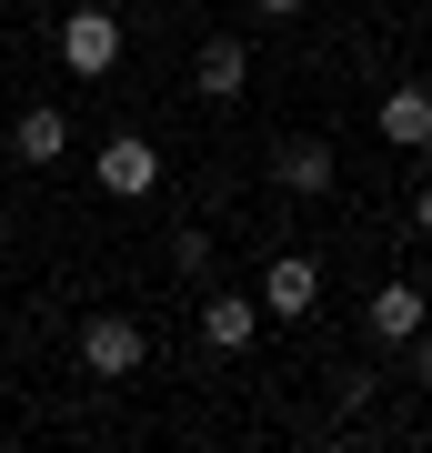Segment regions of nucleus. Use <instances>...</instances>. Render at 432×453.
Listing matches in <instances>:
<instances>
[{"mask_svg": "<svg viewBox=\"0 0 432 453\" xmlns=\"http://www.w3.org/2000/svg\"><path fill=\"white\" fill-rule=\"evenodd\" d=\"M61 61L80 71V81H111V71H121V20H111V0H80V11L61 20Z\"/></svg>", "mask_w": 432, "mask_h": 453, "instance_id": "f257e3e1", "label": "nucleus"}, {"mask_svg": "<svg viewBox=\"0 0 432 453\" xmlns=\"http://www.w3.org/2000/svg\"><path fill=\"white\" fill-rule=\"evenodd\" d=\"M141 323H131V312H91V323H80V363L101 372V383H131V372H141Z\"/></svg>", "mask_w": 432, "mask_h": 453, "instance_id": "f03ea898", "label": "nucleus"}, {"mask_svg": "<svg viewBox=\"0 0 432 453\" xmlns=\"http://www.w3.org/2000/svg\"><path fill=\"white\" fill-rule=\"evenodd\" d=\"M272 181L292 202H322L342 181V162H332V142H312V131H292V142H272Z\"/></svg>", "mask_w": 432, "mask_h": 453, "instance_id": "7ed1b4c3", "label": "nucleus"}, {"mask_svg": "<svg viewBox=\"0 0 432 453\" xmlns=\"http://www.w3.org/2000/svg\"><path fill=\"white\" fill-rule=\"evenodd\" d=\"M101 192H111V202H151L161 192V151L151 142H131V131H111V142H101Z\"/></svg>", "mask_w": 432, "mask_h": 453, "instance_id": "20e7f679", "label": "nucleus"}, {"mask_svg": "<svg viewBox=\"0 0 432 453\" xmlns=\"http://www.w3.org/2000/svg\"><path fill=\"white\" fill-rule=\"evenodd\" d=\"M312 303H322V262H312V252H272V273H261V312H272V323H302Z\"/></svg>", "mask_w": 432, "mask_h": 453, "instance_id": "39448f33", "label": "nucleus"}, {"mask_svg": "<svg viewBox=\"0 0 432 453\" xmlns=\"http://www.w3.org/2000/svg\"><path fill=\"white\" fill-rule=\"evenodd\" d=\"M252 333H261L252 292H201V342H211V353H252Z\"/></svg>", "mask_w": 432, "mask_h": 453, "instance_id": "423d86ee", "label": "nucleus"}, {"mask_svg": "<svg viewBox=\"0 0 432 453\" xmlns=\"http://www.w3.org/2000/svg\"><path fill=\"white\" fill-rule=\"evenodd\" d=\"M11 151H20V162H61V151H71V111H61V101H31V111H20L11 121Z\"/></svg>", "mask_w": 432, "mask_h": 453, "instance_id": "0eeeda50", "label": "nucleus"}, {"mask_svg": "<svg viewBox=\"0 0 432 453\" xmlns=\"http://www.w3.org/2000/svg\"><path fill=\"white\" fill-rule=\"evenodd\" d=\"M241 81H252V50L241 41H201L192 50V91L201 101H241Z\"/></svg>", "mask_w": 432, "mask_h": 453, "instance_id": "6e6552de", "label": "nucleus"}, {"mask_svg": "<svg viewBox=\"0 0 432 453\" xmlns=\"http://www.w3.org/2000/svg\"><path fill=\"white\" fill-rule=\"evenodd\" d=\"M422 323H432L422 282H383V292H372V333H383V342H413Z\"/></svg>", "mask_w": 432, "mask_h": 453, "instance_id": "1a4fd4ad", "label": "nucleus"}, {"mask_svg": "<svg viewBox=\"0 0 432 453\" xmlns=\"http://www.w3.org/2000/svg\"><path fill=\"white\" fill-rule=\"evenodd\" d=\"M422 131H432V91H422V81H402V91H383V142H402V151H422Z\"/></svg>", "mask_w": 432, "mask_h": 453, "instance_id": "9d476101", "label": "nucleus"}, {"mask_svg": "<svg viewBox=\"0 0 432 453\" xmlns=\"http://www.w3.org/2000/svg\"><path fill=\"white\" fill-rule=\"evenodd\" d=\"M171 273H181V282H211V232H201V222L171 232Z\"/></svg>", "mask_w": 432, "mask_h": 453, "instance_id": "9b49d317", "label": "nucleus"}, {"mask_svg": "<svg viewBox=\"0 0 432 453\" xmlns=\"http://www.w3.org/2000/svg\"><path fill=\"white\" fill-rule=\"evenodd\" d=\"M413 383H432V333H413Z\"/></svg>", "mask_w": 432, "mask_h": 453, "instance_id": "f8f14e48", "label": "nucleus"}, {"mask_svg": "<svg viewBox=\"0 0 432 453\" xmlns=\"http://www.w3.org/2000/svg\"><path fill=\"white\" fill-rule=\"evenodd\" d=\"M413 232H422V242H432V181H422V202H413Z\"/></svg>", "mask_w": 432, "mask_h": 453, "instance_id": "ddd939ff", "label": "nucleus"}, {"mask_svg": "<svg viewBox=\"0 0 432 453\" xmlns=\"http://www.w3.org/2000/svg\"><path fill=\"white\" fill-rule=\"evenodd\" d=\"M252 11H261V20H292V11H302V0H252Z\"/></svg>", "mask_w": 432, "mask_h": 453, "instance_id": "4468645a", "label": "nucleus"}, {"mask_svg": "<svg viewBox=\"0 0 432 453\" xmlns=\"http://www.w3.org/2000/svg\"><path fill=\"white\" fill-rule=\"evenodd\" d=\"M422 151H432V131H422Z\"/></svg>", "mask_w": 432, "mask_h": 453, "instance_id": "2eb2a0df", "label": "nucleus"}]
</instances>
